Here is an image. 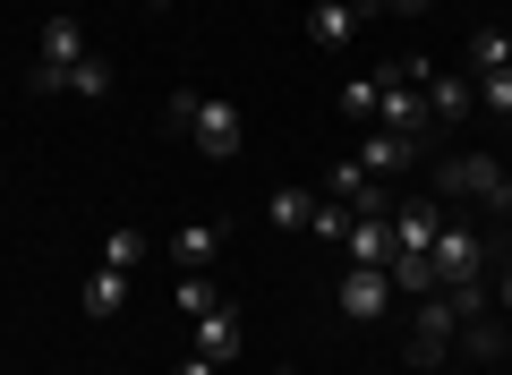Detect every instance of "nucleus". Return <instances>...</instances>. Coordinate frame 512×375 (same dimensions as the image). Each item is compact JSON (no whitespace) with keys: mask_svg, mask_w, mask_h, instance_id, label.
Instances as JSON below:
<instances>
[{"mask_svg":"<svg viewBox=\"0 0 512 375\" xmlns=\"http://www.w3.org/2000/svg\"><path fill=\"white\" fill-rule=\"evenodd\" d=\"M69 94H77V103H103V94H111V69H103V60H77V69H69Z\"/></svg>","mask_w":512,"mask_h":375,"instance_id":"obj_21","label":"nucleus"},{"mask_svg":"<svg viewBox=\"0 0 512 375\" xmlns=\"http://www.w3.org/2000/svg\"><path fill=\"white\" fill-rule=\"evenodd\" d=\"M197 103H205V94H188V86H180V94H171V103H163V120H171V128H180V137H188V120H197Z\"/></svg>","mask_w":512,"mask_h":375,"instance_id":"obj_27","label":"nucleus"},{"mask_svg":"<svg viewBox=\"0 0 512 375\" xmlns=\"http://www.w3.org/2000/svg\"><path fill=\"white\" fill-rule=\"evenodd\" d=\"M359 162H367V179H402L410 162H419V145H410L402 128H376V137L359 145Z\"/></svg>","mask_w":512,"mask_h":375,"instance_id":"obj_12","label":"nucleus"},{"mask_svg":"<svg viewBox=\"0 0 512 375\" xmlns=\"http://www.w3.org/2000/svg\"><path fill=\"white\" fill-rule=\"evenodd\" d=\"M384 9H402V18H419V9H427V0H384Z\"/></svg>","mask_w":512,"mask_h":375,"instance_id":"obj_29","label":"nucleus"},{"mask_svg":"<svg viewBox=\"0 0 512 375\" xmlns=\"http://www.w3.org/2000/svg\"><path fill=\"white\" fill-rule=\"evenodd\" d=\"M436 231H444L436 197H410L402 214H393V256H427V248H436Z\"/></svg>","mask_w":512,"mask_h":375,"instance_id":"obj_10","label":"nucleus"},{"mask_svg":"<svg viewBox=\"0 0 512 375\" xmlns=\"http://www.w3.org/2000/svg\"><path fill=\"white\" fill-rule=\"evenodd\" d=\"M495 69H512V35L504 26H478V35L461 43V77H495Z\"/></svg>","mask_w":512,"mask_h":375,"instance_id":"obj_14","label":"nucleus"},{"mask_svg":"<svg viewBox=\"0 0 512 375\" xmlns=\"http://www.w3.org/2000/svg\"><path fill=\"white\" fill-rule=\"evenodd\" d=\"M308 231L325 239V248H342V239H350V205H342V197H316V222H308Z\"/></svg>","mask_w":512,"mask_h":375,"instance_id":"obj_20","label":"nucleus"},{"mask_svg":"<svg viewBox=\"0 0 512 375\" xmlns=\"http://www.w3.org/2000/svg\"><path fill=\"white\" fill-rule=\"evenodd\" d=\"M188 333H197V350L214 358V367H231V358L248 350V324H239V307H231V299H222V307H205V316L188 324Z\"/></svg>","mask_w":512,"mask_h":375,"instance_id":"obj_8","label":"nucleus"},{"mask_svg":"<svg viewBox=\"0 0 512 375\" xmlns=\"http://www.w3.org/2000/svg\"><path fill=\"white\" fill-rule=\"evenodd\" d=\"M154 9H163V0H154Z\"/></svg>","mask_w":512,"mask_h":375,"instance_id":"obj_31","label":"nucleus"},{"mask_svg":"<svg viewBox=\"0 0 512 375\" xmlns=\"http://www.w3.org/2000/svg\"><path fill=\"white\" fill-rule=\"evenodd\" d=\"M333 307H342L350 324H384V316H393V273H384V265H350L342 290H333Z\"/></svg>","mask_w":512,"mask_h":375,"instance_id":"obj_4","label":"nucleus"},{"mask_svg":"<svg viewBox=\"0 0 512 375\" xmlns=\"http://www.w3.org/2000/svg\"><path fill=\"white\" fill-rule=\"evenodd\" d=\"M205 307H222V290H214V282H205V273H180V316H188V324H197V316H205Z\"/></svg>","mask_w":512,"mask_h":375,"instance_id":"obj_23","label":"nucleus"},{"mask_svg":"<svg viewBox=\"0 0 512 375\" xmlns=\"http://www.w3.org/2000/svg\"><path fill=\"white\" fill-rule=\"evenodd\" d=\"M325 197H342L350 214H393V205H384V188L367 179V162H333V171H325Z\"/></svg>","mask_w":512,"mask_h":375,"instance_id":"obj_11","label":"nucleus"},{"mask_svg":"<svg viewBox=\"0 0 512 375\" xmlns=\"http://www.w3.org/2000/svg\"><path fill=\"white\" fill-rule=\"evenodd\" d=\"M427 265H436V282H444V290H453V282H478V265H487V239L461 231V222H444L436 248H427Z\"/></svg>","mask_w":512,"mask_h":375,"instance_id":"obj_5","label":"nucleus"},{"mask_svg":"<svg viewBox=\"0 0 512 375\" xmlns=\"http://www.w3.org/2000/svg\"><path fill=\"white\" fill-rule=\"evenodd\" d=\"M436 188H444V197H470V205H504V197H512L495 154H453V162L436 171Z\"/></svg>","mask_w":512,"mask_h":375,"instance_id":"obj_2","label":"nucleus"},{"mask_svg":"<svg viewBox=\"0 0 512 375\" xmlns=\"http://www.w3.org/2000/svg\"><path fill=\"white\" fill-rule=\"evenodd\" d=\"M419 94H427V120H470L478 111V77H461V69H436Z\"/></svg>","mask_w":512,"mask_h":375,"instance_id":"obj_9","label":"nucleus"},{"mask_svg":"<svg viewBox=\"0 0 512 375\" xmlns=\"http://www.w3.org/2000/svg\"><path fill=\"white\" fill-rule=\"evenodd\" d=\"M478 103H487L495 120H512V69H495V77H478Z\"/></svg>","mask_w":512,"mask_h":375,"instance_id":"obj_25","label":"nucleus"},{"mask_svg":"<svg viewBox=\"0 0 512 375\" xmlns=\"http://www.w3.org/2000/svg\"><path fill=\"white\" fill-rule=\"evenodd\" d=\"M384 0H316L308 9V43H325V52H342V43H359V26L376 18Z\"/></svg>","mask_w":512,"mask_h":375,"instance_id":"obj_7","label":"nucleus"},{"mask_svg":"<svg viewBox=\"0 0 512 375\" xmlns=\"http://www.w3.org/2000/svg\"><path fill=\"white\" fill-rule=\"evenodd\" d=\"M461 341H470V358H504V324H487V316H470Z\"/></svg>","mask_w":512,"mask_h":375,"instance_id":"obj_26","label":"nucleus"},{"mask_svg":"<svg viewBox=\"0 0 512 375\" xmlns=\"http://www.w3.org/2000/svg\"><path fill=\"white\" fill-rule=\"evenodd\" d=\"M350 265H393V214H350Z\"/></svg>","mask_w":512,"mask_h":375,"instance_id":"obj_13","label":"nucleus"},{"mask_svg":"<svg viewBox=\"0 0 512 375\" xmlns=\"http://www.w3.org/2000/svg\"><path fill=\"white\" fill-rule=\"evenodd\" d=\"M376 103H384V77H350V86H342V111H350V120H376Z\"/></svg>","mask_w":512,"mask_h":375,"instance_id":"obj_22","label":"nucleus"},{"mask_svg":"<svg viewBox=\"0 0 512 375\" xmlns=\"http://www.w3.org/2000/svg\"><path fill=\"white\" fill-rule=\"evenodd\" d=\"M137 256H146V231H128V222H120V231L103 239V265H120V273H128Z\"/></svg>","mask_w":512,"mask_h":375,"instance_id":"obj_24","label":"nucleus"},{"mask_svg":"<svg viewBox=\"0 0 512 375\" xmlns=\"http://www.w3.org/2000/svg\"><path fill=\"white\" fill-rule=\"evenodd\" d=\"M86 60V26L69 18V9H52V26H43V60H35V77L26 86L35 94H69V69Z\"/></svg>","mask_w":512,"mask_h":375,"instance_id":"obj_1","label":"nucleus"},{"mask_svg":"<svg viewBox=\"0 0 512 375\" xmlns=\"http://www.w3.org/2000/svg\"><path fill=\"white\" fill-rule=\"evenodd\" d=\"M171 375H222V367H214V358H205V350H188V358H180V367H171Z\"/></svg>","mask_w":512,"mask_h":375,"instance_id":"obj_28","label":"nucleus"},{"mask_svg":"<svg viewBox=\"0 0 512 375\" xmlns=\"http://www.w3.org/2000/svg\"><path fill=\"white\" fill-rule=\"evenodd\" d=\"M214 248H222V222H180L171 265H180V273H205V265H214Z\"/></svg>","mask_w":512,"mask_h":375,"instance_id":"obj_15","label":"nucleus"},{"mask_svg":"<svg viewBox=\"0 0 512 375\" xmlns=\"http://www.w3.org/2000/svg\"><path fill=\"white\" fill-rule=\"evenodd\" d=\"M453 333H461V307L444 299V290H436V299H419V316H410V358L436 367V358L453 350Z\"/></svg>","mask_w":512,"mask_h":375,"instance_id":"obj_6","label":"nucleus"},{"mask_svg":"<svg viewBox=\"0 0 512 375\" xmlns=\"http://www.w3.org/2000/svg\"><path fill=\"white\" fill-rule=\"evenodd\" d=\"M239 137H248V128H239V103H231V94H205L197 120H188V145H197L205 162H231Z\"/></svg>","mask_w":512,"mask_h":375,"instance_id":"obj_3","label":"nucleus"},{"mask_svg":"<svg viewBox=\"0 0 512 375\" xmlns=\"http://www.w3.org/2000/svg\"><path fill=\"white\" fill-rule=\"evenodd\" d=\"M376 120H384V128H402V137H419V128H427V94H419V86H384Z\"/></svg>","mask_w":512,"mask_h":375,"instance_id":"obj_16","label":"nucleus"},{"mask_svg":"<svg viewBox=\"0 0 512 375\" xmlns=\"http://www.w3.org/2000/svg\"><path fill=\"white\" fill-rule=\"evenodd\" d=\"M504 307H512V273H504Z\"/></svg>","mask_w":512,"mask_h":375,"instance_id":"obj_30","label":"nucleus"},{"mask_svg":"<svg viewBox=\"0 0 512 375\" xmlns=\"http://www.w3.org/2000/svg\"><path fill=\"white\" fill-rule=\"evenodd\" d=\"M384 273H393V290H410V299H436V265H427V256H393V265H384Z\"/></svg>","mask_w":512,"mask_h":375,"instance_id":"obj_18","label":"nucleus"},{"mask_svg":"<svg viewBox=\"0 0 512 375\" xmlns=\"http://www.w3.org/2000/svg\"><path fill=\"white\" fill-rule=\"evenodd\" d=\"M120 307H128V273L103 265V273L86 282V316H120Z\"/></svg>","mask_w":512,"mask_h":375,"instance_id":"obj_17","label":"nucleus"},{"mask_svg":"<svg viewBox=\"0 0 512 375\" xmlns=\"http://www.w3.org/2000/svg\"><path fill=\"white\" fill-rule=\"evenodd\" d=\"M265 214H274V231H308V222H316V197H308V188H274Z\"/></svg>","mask_w":512,"mask_h":375,"instance_id":"obj_19","label":"nucleus"}]
</instances>
